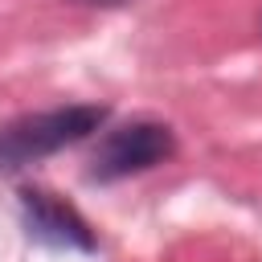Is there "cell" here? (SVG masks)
Segmentation results:
<instances>
[{"instance_id": "obj_3", "label": "cell", "mask_w": 262, "mask_h": 262, "mask_svg": "<svg viewBox=\"0 0 262 262\" xmlns=\"http://www.w3.org/2000/svg\"><path fill=\"white\" fill-rule=\"evenodd\" d=\"M20 213H25L29 237H37L45 246H57V250H94L98 246L90 225L66 201H57L45 188H25L20 192Z\"/></svg>"}, {"instance_id": "obj_4", "label": "cell", "mask_w": 262, "mask_h": 262, "mask_svg": "<svg viewBox=\"0 0 262 262\" xmlns=\"http://www.w3.org/2000/svg\"><path fill=\"white\" fill-rule=\"evenodd\" d=\"M90 4H119V0H90Z\"/></svg>"}, {"instance_id": "obj_2", "label": "cell", "mask_w": 262, "mask_h": 262, "mask_svg": "<svg viewBox=\"0 0 262 262\" xmlns=\"http://www.w3.org/2000/svg\"><path fill=\"white\" fill-rule=\"evenodd\" d=\"M176 151V135L172 127L164 123H151V119H135V123H123L115 131H106L90 156V180H123L131 172H147L164 160H172Z\"/></svg>"}, {"instance_id": "obj_1", "label": "cell", "mask_w": 262, "mask_h": 262, "mask_svg": "<svg viewBox=\"0 0 262 262\" xmlns=\"http://www.w3.org/2000/svg\"><path fill=\"white\" fill-rule=\"evenodd\" d=\"M106 115L111 111L98 102H74V106L25 115V119L0 127V172H16L41 156H53V151L94 135L106 123Z\"/></svg>"}]
</instances>
